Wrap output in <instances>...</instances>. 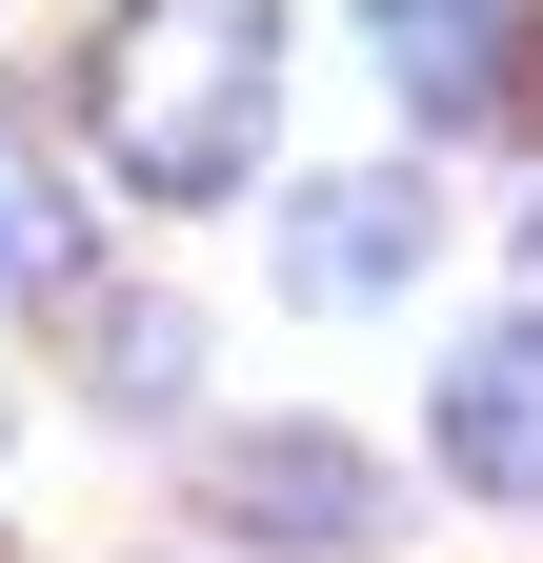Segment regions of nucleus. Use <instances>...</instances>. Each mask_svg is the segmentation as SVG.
<instances>
[{"label": "nucleus", "mask_w": 543, "mask_h": 563, "mask_svg": "<svg viewBox=\"0 0 543 563\" xmlns=\"http://www.w3.org/2000/svg\"><path fill=\"white\" fill-rule=\"evenodd\" d=\"M81 141L142 201H242L282 141V21L262 0H101L81 41Z\"/></svg>", "instance_id": "obj_1"}, {"label": "nucleus", "mask_w": 543, "mask_h": 563, "mask_svg": "<svg viewBox=\"0 0 543 563\" xmlns=\"http://www.w3.org/2000/svg\"><path fill=\"white\" fill-rule=\"evenodd\" d=\"M363 41H383V81L423 121H484L503 60H523V0H363Z\"/></svg>", "instance_id": "obj_5"}, {"label": "nucleus", "mask_w": 543, "mask_h": 563, "mask_svg": "<svg viewBox=\"0 0 543 563\" xmlns=\"http://www.w3.org/2000/svg\"><path fill=\"white\" fill-rule=\"evenodd\" d=\"M201 504H222V543H262V563H363L383 543V463L322 443V422H242V443L201 463Z\"/></svg>", "instance_id": "obj_2"}, {"label": "nucleus", "mask_w": 543, "mask_h": 563, "mask_svg": "<svg viewBox=\"0 0 543 563\" xmlns=\"http://www.w3.org/2000/svg\"><path fill=\"white\" fill-rule=\"evenodd\" d=\"M443 463L463 483H484V504H523L543 523V322H484V342H463V363H443Z\"/></svg>", "instance_id": "obj_4"}, {"label": "nucleus", "mask_w": 543, "mask_h": 563, "mask_svg": "<svg viewBox=\"0 0 543 563\" xmlns=\"http://www.w3.org/2000/svg\"><path fill=\"white\" fill-rule=\"evenodd\" d=\"M0 282H41V302H81V222H60V181L0 141Z\"/></svg>", "instance_id": "obj_7"}, {"label": "nucleus", "mask_w": 543, "mask_h": 563, "mask_svg": "<svg viewBox=\"0 0 543 563\" xmlns=\"http://www.w3.org/2000/svg\"><path fill=\"white\" fill-rule=\"evenodd\" d=\"M423 262H443V201L402 181V162H363V181H302V201H282V282H302V302H402Z\"/></svg>", "instance_id": "obj_3"}, {"label": "nucleus", "mask_w": 543, "mask_h": 563, "mask_svg": "<svg viewBox=\"0 0 543 563\" xmlns=\"http://www.w3.org/2000/svg\"><path fill=\"white\" fill-rule=\"evenodd\" d=\"M60 363H81V402H101V422H181L201 322H181V302H121V282H81V302H60Z\"/></svg>", "instance_id": "obj_6"}]
</instances>
